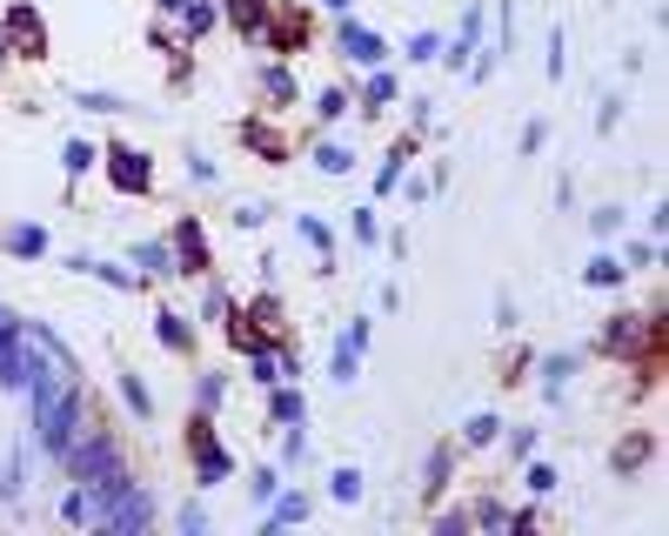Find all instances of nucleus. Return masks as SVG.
<instances>
[{
  "mask_svg": "<svg viewBox=\"0 0 669 536\" xmlns=\"http://www.w3.org/2000/svg\"><path fill=\"white\" fill-rule=\"evenodd\" d=\"M94 168V148L88 141H67V175H88Z\"/></svg>",
  "mask_w": 669,
  "mask_h": 536,
  "instance_id": "26",
  "label": "nucleus"
},
{
  "mask_svg": "<svg viewBox=\"0 0 669 536\" xmlns=\"http://www.w3.org/2000/svg\"><path fill=\"white\" fill-rule=\"evenodd\" d=\"M322 8H329V14H348V0H322Z\"/></svg>",
  "mask_w": 669,
  "mask_h": 536,
  "instance_id": "33",
  "label": "nucleus"
},
{
  "mask_svg": "<svg viewBox=\"0 0 669 536\" xmlns=\"http://www.w3.org/2000/svg\"><path fill=\"white\" fill-rule=\"evenodd\" d=\"M449 476H455V449H436V456H428V496H442Z\"/></svg>",
  "mask_w": 669,
  "mask_h": 536,
  "instance_id": "20",
  "label": "nucleus"
},
{
  "mask_svg": "<svg viewBox=\"0 0 669 536\" xmlns=\"http://www.w3.org/2000/svg\"><path fill=\"white\" fill-rule=\"evenodd\" d=\"M342 54L356 61V67H382V61H388L382 34H375V27H356V21H342Z\"/></svg>",
  "mask_w": 669,
  "mask_h": 536,
  "instance_id": "7",
  "label": "nucleus"
},
{
  "mask_svg": "<svg viewBox=\"0 0 669 536\" xmlns=\"http://www.w3.org/2000/svg\"><path fill=\"white\" fill-rule=\"evenodd\" d=\"M409 54H415V61H436V54H442V34H415Z\"/></svg>",
  "mask_w": 669,
  "mask_h": 536,
  "instance_id": "30",
  "label": "nucleus"
},
{
  "mask_svg": "<svg viewBox=\"0 0 669 536\" xmlns=\"http://www.w3.org/2000/svg\"><path fill=\"white\" fill-rule=\"evenodd\" d=\"M301 242H308L314 255H322V268H335V242H329V228L314 221V215H301Z\"/></svg>",
  "mask_w": 669,
  "mask_h": 536,
  "instance_id": "17",
  "label": "nucleus"
},
{
  "mask_svg": "<svg viewBox=\"0 0 669 536\" xmlns=\"http://www.w3.org/2000/svg\"><path fill=\"white\" fill-rule=\"evenodd\" d=\"M348 235H356V242L369 248V242L382 235V228H375V208H356V215H348Z\"/></svg>",
  "mask_w": 669,
  "mask_h": 536,
  "instance_id": "22",
  "label": "nucleus"
},
{
  "mask_svg": "<svg viewBox=\"0 0 669 536\" xmlns=\"http://www.w3.org/2000/svg\"><path fill=\"white\" fill-rule=\"evenodd\" d=\"M234 135H242V148H255V155H268V162H288V155H295V148H288V135H274L268 122H242Z\"/></svg>",
  "mask_w": 669,
  "mask_h": 536,
  "instance_id": "8",
  "label": "nucleus"
},
{
  "mask_svg": "<svg viewBox=\"0 0 669 536\" xmlns=\"http://www.w3.org/2000/svg\"><path fill=\"white\" fill-rule=\"evenodd\" d=\"M649 261H656V242H629L622 248V268H649Z\"/></svg>",
  "mask_w": 669,
  "mask_h": 536,
  "instance_id": "28",
  "label": "nucleus"
},
{
  "mask_svg": "<svg viewBox=\"0 0 669 536\" xmlns=\"http://www.w3.org/2000/svg\"><path fill=\"white\" fill-rule=\"evenodd\" d=\"M529 489L549 496V489H556V470H549V463H529Z\"/></svg>",
  "mask_w": 669,
  "mask_h": 536,
  "instance_id": "31",
  "label": "nucleus"
},
{
  "mask_svg": "<svg viewBox=\"0 0 669 536\" xmlns=\"http://www.w3.org/2000/svg\"><path fill=\"white\" fill-rule=\"evenodd\" d=\"M308 516V496H282V503H274V523H301Z\"/></svg>",
  "mask_w": 669,
  "mask_h": 536,
  "instance_id": "27",
  "label": "nucleus"
},
{
  "mask_svg": "<svg viewBox=\"0 0 669 536\" xmlns=\"http://www.w3.org/2000/svg\"><path fill=\"white\" fill-rule=\"evenodd\" d=\"M221 396H228V382H221L215 369H202V382H194V409H208V416H215V409H221Z\"/></svg>",
  "mask_w": 669,
  "mask_h": 536,
  "instance_id": "18",
  "label": "nucleus"
},
{
  "mask_svg": "<svg viewBox=\"0 0 669 536\" xmlns=\"http://www.w3.org/2000/svg\"><path fill=\"white\" fill-rule=\"evenodd\" d=\"M342 114H348V94H342V88H329L322 101H314V122H322V128H335Z\"/></svg>",
  "mask_w": 669,
  "mask_h": 536,
  "instance_id": "21",
  "label": "nucleus"
},
{
  "mask_svg": "<svg viewBox=\"0 0 669 536\" xmlns=\"http://www.w3.org/2000/svg\"><path fill=\"white\" fill-rule=\"evenodd\" d=\"M268 221V208L261 202H248V208H234V228H261Z\"/></svg>",
  "mask_w": 669,
  "mask_h": 536,
  "instance_id": "32",
  "label": "nucleus"
},
{
  "mask_svg": "<svg viewBox=\"0 0 669 536\" xmlns=\"http://www.w3.org/2000/svg\"><path fill=\"white\" fill-rule=\"evenodd\" d=\"M101 168H107V181H114V195H154V162L141 155V148H128V141H107L101 148Z\"/></svg>",
  "mask_w": 669,
  "mask_h": 536,
  "instance_id": "2",
  "label": "nucleus"
},
{
  "mask_svg": "<svg viewBox=\"0 0 669 536\" xmlns=\"http://www.w3.org/2000/svg\"><path fill=\"white\" fill-rule=\"evenodd\" d=\"M649 456H656V436H649V430H636V436H622V443L609 449V470H616V476H629V470H643Z\"/></svg>",
  "mask_w": 669,
  "mask_h": 536,
  "instance_id": "9",
  "label": "nucleus"
},
{
  "mask_svg": "<svg viewBox=\"0 0 669 536\" xmlns=\"http://www.w3.org/2000/svg\"><path fill=\"white\" fill-rule=\"evenodd\" d=\"M261 101H274V107H295V81L282 67H261Z\"/></svg>",
  "mask_w": 669,
  "mask_h": 536,
  "instance_id": "16",
  "label": "nucleus"
},
{
  "mask_svg": "<svg viewBox=\"0 0 669 536\" xmlns=\"http://www.w3.org/2000/svg\"><path fill=\"white\" fill-rule=\"evenodd\" d=\"M622 276H629V268H622L616 255H596V261H589V268H582V282H589V289H616Z\"/></svg>",
  "mask_w": 669,
  "mask_h": 536,
  "instance_id": "15",
  "label": "nucleus"
},
{
  "mask_svg": "<svg viewBox=\"0 0 669 536\" xmlns=\"http://www.w3.org/2000/svg\"><path fill=\"white\" fill-rule=\"evenodd\" d=\"M268 14H274V0H221V21L242 34V41H261V34H268Z\"/></svg>",
  "mask_w": 669,
  "mask_h": 536,
  "instance_id": "5",
  "label": "nucleus"
},
{
  "mask_svg": "<svg viewBox=\"0 0 669 536\" xmlns=\"http://www.w3.org/2000/svg\"><path fill=\"white\" fill-rule=\"evenodd\" d=\"M496 436H502V423H496V416H468V423H462V443H468V449H489Z\"/></svg>",
  "mask_w": 669,
  "mask_h": 536,
  "instance_id": "19",
  "label": "nucleus"
},
{
  "mask_svg": "<svg viewBox=\"0 0 669 536\" xmlns=\"http://www.w3.org/2000/svg\"><path fill=\"white\" fill-rule=\"evenodd\" d=\"M409 155H415V135H402L396 148H388V162H382V175H375V188H382V195L402 181V162H409Z\"/></svg>",
  "mask_w": 669,
  "mask_h": 536,
  "instance_id": "14",
  "label": "nucleus"
},
{
  "mask_svg": "<svg viewBox=\"0 0 669 536\" xmlns=\"http://www.w3.org/2000/svg\"><path fill=\"white\" fill-rule=\"evenodd\" d=\"M248 489H255V503H274V496H282V476H274V470H268V463H261V470H255V483H248Z\"/></svg>",
  "mask_w": 669,
  "mask_h": 536,
  "instance_id": "25",
  "label": "nucleus"
},
{
  "mask_svg": "<svg viewBox=\"0 0 669 536\" xmlns=\"http://www.w3.org/2000/svg\"><path fill=\"white\" fill-rule=\"evenodd\" d=\"M168 248H175V276H194V282H208V276H215V248H208V228L194 221V215H181V221H175Z\"/></svg>",
  "mask_w": 669,
  "mask_h": 536,
  "instance_id": "4",
  "label": "nucleus"
},
{
  "mask_svg": "<svg viewBox=\"0 0 669 536\" xmlns=\"http://www.w3.org/2000/svg\"><path fill=\"white\" fill-rule=\"evenodd\" d=\"M388 101H396V74H382V67H375L369 81H362V114H382Z\"/></svg>",
  "mask_w": 669,
  "mask_h": 536,
  "instance_id": "13",
  "label": "nucleus"
},
{
  "mask_svg": "<svg viewBox=\"0 0 669 536\" xmlns=\"http://www.w3.org/2000/svg\"><path fill=\"white\" fill-rule=\"evenodd\" d=\"M0 41H8V61H48V21H41V8L14 0V8L0 14Z\"/></svg>",
  "mask_w": 669,
  "mask_h": 536,
  "instance_id": "1",
  "label": "nucleus"
},
{
  "mask_svg": "<svg viewBox=\"0 0 669 536\" xmlns=\"http://www.w3.org/2000/svg\"><path fill=\"white\" fill-rule=\"evenodd\" d=\"M154 335H162V342H168L175 356H194V329H188V316L162 309V316H154Z\"/></svg>",
  "mask_w": 669,
  "mask_h": 536,
  "instance_id": "10",
  "label": "nucleus"
},
{
  "mask_svg": "<svg viewBox=\"0 0 669 536\" xmlns=\"http://www.w3.org/2000/svg\"><path fill=\"white\" fill-rule=\"evenodd\" d=\"M314 41V14L301 8V0H274V14H268V34H261V48L274 54H301Z\"/></svg>",
  "mask_w": 669,
  "mask_h": 536,
  "instance_id": "3",
  "label": "nucleus"
},
{
  "mask_svg": "<svg viewBox=\"0 0 669 536\" xmlns=\"http://www.w3.org/2000/svg\"><path fill=\"white\" fill-rule=\"evenodd\" d=\"M0 67H8V41H0Z\"/></svg>",
  "mask_w": 669,
  "mask_h": 536,
  "instance_id": "34",
  "label": "nucleus"
},
{
  "mask_svg": "<svg viewBox=\"0 0 669 536\" xmlns=\"http://www.w3.org/2000/svg\"><path fill=\"white\" fill-rule=\"evenodd\" d=\"M242 316H248L261 335H274V342H282V329H288V322H282V302H274V295H255V302H242Z\"/></svg>",
  "mask_w": 669,
  "mask_h": 536,
  "instance_id": "11",
  "label": "nucleus"
},
{
  "mask_svg": "<svg viewBox=\"0 0 669 536\" xmlns=\"http://www.w3.org/2000/svg\"><path fill=\"white\" fill-rule=\"evenodd\" d=\"M308 162L322 168V175H348V168H356V155H348L342 141H314V148H308Z\"/></svg>",
  "mask_w": 669,
  "mask_h": 536,
  "instance_id": "12",
  "label": "nucleus"
},
{
  "mask_svg": "<svg viewBox=\"0 0 669 536\" xmlns=\"http://www.w3.org/2000/svg\"><path fill=\"white\" fill-rule=\"evenodd\" d=\"M162 14H175V21H181V41H202V34L221 21L215 0H162Z\"/></svg>",
  "mask_w": 669,
  "mask_h": 536,
  "instance_id": "6",
  "label": "nucleus"
},
{
  "mask_svg": "<svg viewBox=\"0 0 669 536\" xmlns=\"http://www.w3.org/2000/svg\"><path fill=\"white\" fill-rule=\"evenodd\" d=\"M329 483H335V503H356L362 496V470H335Z\"/></svg>",
  "mask_w": 669,
  "mask_h": 536,
  "instance_id": "24",
  "label": "nucleus"
},
{
  "mask_svg": "<svg viewBox=\"0 0 669 536\" xmlns=\"http://www.w3.org/2000/svg\"><path fill=\"white\" fill-rule=\"evenodd\" d=\"M268 416H274V423H295V416H301V396H295V390H274Z\"/></svg>",
  "mask_w": 669,
  "mask_h": 536,
  "instance_id": "23",
  "label": "nucleus"
},
{
  "mask_svg": "<svg viewBox=\"0 0 669 536\" xmlns=\"http://www.w3.org/2000/svg\"><path fill=\"white\" fill-rule=\"evenodd\" d=\"M121 396H128V409H134V416H147V409H154V396H147V390H141V382H134V375H128V382H121Z\"/></svg>",
  "mask_w": 669,
  "mask_h": 536,
  "instance_id": "29",
  "label": "nucleus"
}]
</instances>
